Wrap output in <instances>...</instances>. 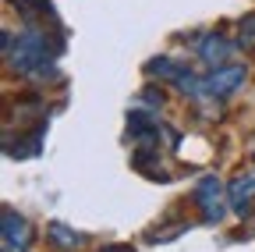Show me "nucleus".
Wrapping results in <instances>:
<instances>
[{"mask_svg": "<svg viewBox=\"0 0 255 252\" xmlns=\"http://www.w3.org/2000/svg\"><path fill=\"white\" fill-rule=\"evenodd\" d=\"M4 252H28V224L14 210L4 213Z\"/></svg>", "mask_w": 255, "mask_h": 252, "instance_id": "3", "label": "nucleus"}, {"mask_svg": "<svg viewBox=\"0 0 255 252\" xmlns=\"http://www.w3.org/2000/svg\"><path fill=\"white\" fill-rule=\"evenodd\" d=\"M46 32H36V28H28V32H21L18 39L7 36L4 43V53L11 60V68H18L21 75H43V71H53L50 64V46H46Z\"/></svg>", "mask_w": 255, "mask_h": 252, "instance_id": "1", "label": "nucleus"}, {"mask_svg": "<svg viewBox=\"0 0 255 252\" xmlns=\"http://www.w3.org/2000/svg\"><path fill=\"white\" fill-rule=\"evenodd\" d=\"M245 82V68H238V64H227V68H216L213 75H206L202 78V92L199 96H227V92H234L238 85Z\"/></svg>", "mask_w": 255, "mask_h": 252, "instance_id": "2", "label": "nucleus"}, {"mask_svg": "<svg viewBox=\"0 0 255 252\" xmlns=\"http://www.w3.org/2000/svg\"><path fill=\"white\" fill-rule=\"evenodd\" d=\"M195 199L202 203V210H206V217H209V220H220V217H223V185H220L216 178L199 181Z\"/></svg>", "mask_w": 255, "mask_h": 252, "instance_id": "4", "label": "nucleus"}, {"mask_svg": "<svg viewBox=\"0 0 255 252\" xmlns=\"http://www.w3.org/2000/svg\"><path fill=\"white\" fill-rule=\"evenodd\" d=\"M107 252H131V249H128V245H110Z\"/></svg>", "mask_w": 255, "mask_h": 252, "instance_id": "7", "label": "nucleus"}, {"mask_svg": "<svg viewBox=\"0 0 255 252\" xmlns=\"http://www.w3.org/2000/svg\"><path fill=\"white\" fill-rule=\"evenodd\" d=\"M252 203H255V178H238L231 185V206L245 217L252 210Z\"/></svg>", "mask_w": 255, "mask_h": 252, "instance_id": "5", "label": "nucleus"}, {"mask_svg": "<svg viewBox=\"0 0 255 252\" xmlns=\"http://www.w3.org/2000/svg\"><path fill=\"white\" fill-rule=\"evenodd\" d=\"M234 53V46L227 43V39H206V43H199V57L206 60V64H223V60H227Z\"/></svg>", "mask_w": 255, "mask_h": 252, "instance_id": "6", "label": "nucleus"}]
</instances>
